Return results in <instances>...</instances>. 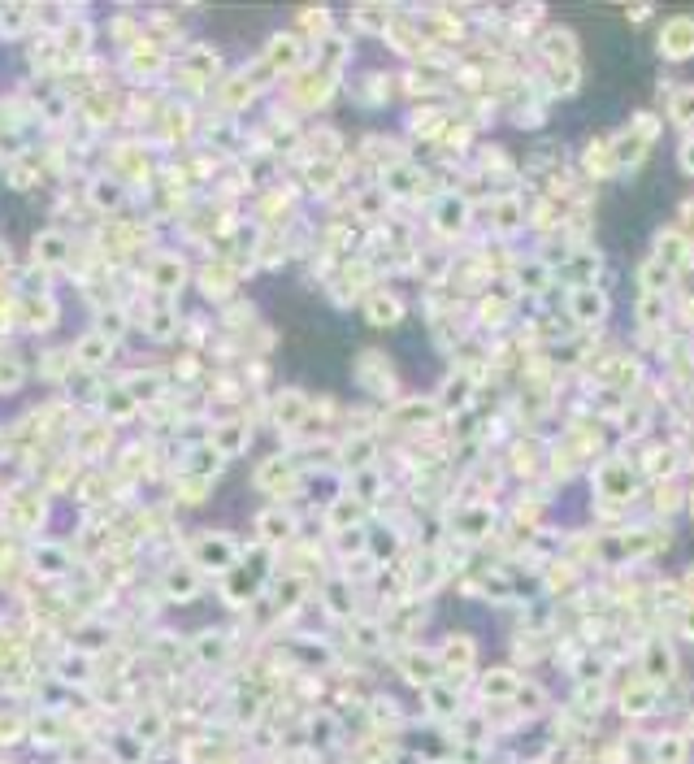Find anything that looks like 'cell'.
Segmentation results:
<instances>
[{
    "label": "cell",
    "instance_id": "e575fe53",
    "mask_svg": "<svg viewBox=\"0 0 694 764\" xmlns=\"http://www.w3.org/2000/svg\"><path fill=\"white\" fill-rule=\"evenodd\" d=\"M586 274H595V256H586V252H577L569 265V278L573 283H586Z\"/></svg>",
    "mask_w": 694,
    "mask_h": 764
},
{
    "label": "cell",
    "instance_id": "4dcf8cb0",
    "mask_svg": "<svg viewBox=\"0 0 694 764\" xmlns=\"http://www.w3.org/2000/svg\"><path fill=\"white\" fill-rule=\"evenodd\" d=\"M672 118H677L681 126L694 122V87H681V92H677V100H672Z\"/></svg>",
    "mask_w": 694,
    "mask_h": 764
},
{
    "label": "cell",
    "instance_id": "cb8c5ba5",
    "mask_svg": "<svg viewBox=\"0 0 694 764\" xmlns=\"http://www.w3.org/2000/svg\"><path fill=\"white\" fill-rule=\"evenodd\" d=\"M57 44H61V52H70V57H78V52H87V44H92V31H87L83 22H78V26H66Z\"/></svg>",
    "mask_w": 694,
    "mask_h": 764
},
{
    "label": "cell",
    "instance_id": "ffe728a7",
    "mask_svg": "<svg viewBox=\"0 0 694 764\" xmlns=\"http://www.w3.org/2000/svg\"><path fill=\"white\" fill-rule=\"evenodd\" d=\"M122 330H126L122 309H100V318H96V335H104L109 344H118V339H122Z\"/></svg>",
    "mask_w": 694,
    "mask_h": 764
},
{
    "label": "cell",
    "instance_id": "5bb4252c",
    "mask_svg": "<svg viewBox=\"0 0 694 764\" xmlns=\"http://www.w3.org/2000/svg\"><path fill=\"white\" fill-rule=\"evenodd\" d=\"M365 318H369L373 326H396V321L404 318V304H399L396 296H369V304H365Z\"/></svg>",
    "mask_w": 694,
    "mask_h": 764
},
{
    "label": "cell",
    "instance_id": "3957f363",
    "mask_svg": "<svg viewBox=\"0 0 694 764\" xmlns=\"http://www.w3.org/2000/svg\"><path fill=\"white\" fill-rule=\"evenodd\" d=\"M660 52L669 61H686L694 52V18H672L664 26V35H660Z\"/></svg>",
    "mask_w": 694,
    "mask_h": 764
},
{
    "label": "cell",
    "instance_id": "8fae6325",
    "mask_svg": "<svg viewBox=\"0 0 694 764\" xmlns=\"http://www.w3.org/2000/svg\"><path fill=\"white\" fill-rule=\"evenodd\" d=\"M191 652H196L200 665H218V661H226V652H230V639H226L222 630H213V634H200V639L191 643Z\"/></svg>",
    "mask_w": 694,
    "mask_h": 764
},
{
    "label": "cell",
    "instance_id": "2e32d148",
    "mask_svg": "<svg viewBox=\"0 0 694 764\" xmlns=\"http://www.w3.org/2000/svg\"><path fill=\"white\" fill-rule=\"evenodd\" d=\"M22 309H26V326H31V330H49L52 321H57V304H52L49 296L22 300Z\"/></svg>",
    "mask_w": 694,
    "mask_h": 764
},
{
    "label": "cell",
    "instance_id": "60d3db41",
    "mask_svg": "<svg viewBox=\"0 0 694 764\" xmlns=\"http://www.w3.org/2000/svg\"><path fill=\"white\" fill-rule=\"evenodd\" d=\"M686 634L694 639V613H686Z\"/></svg>",
    "mask_w": 694,
    "mask_h": 764
},
{
    "label": "cell",
    "instance_id": "30bf717a",
    "mask_svg": "<svg viewBox=\"0 0 694 764\" xmlns=\"http://www.w3.org/2000/svg\"><path fill=\"white\" fill-rule=\"evenodd\" d=\"M291 535H296V517L291 513H282V508L261 513V539L265 543H287Z\"/></svg>",
    "mask_w": 694,
    "mask_h": 764
},
{
    "label": "cell",
    "instance_id": "7c38bea8",
    "mask_svg": "<svg viewBox=\"0 0 694 764\" xmlns=\"http://www.w3.org/2000/svg\"><path fill=\"white\" fill-rule=\"evenodd\" d=\"M296 61H299L296 35H278L270 44V52H265V66H273V70H296Z\"/></svg>",
    "mask_w": 694,
    "mask_h": 764
},
{
    "label": "cell",
    "instance_id": "f35d334b",
    "mask_svg": "<svg viewBox=\"0 0 694 764\" xmlns=\"http://www.w3.org/2000/svg\"><path fill=\"white\" fill-rule=\"evenodd\" d=\"M0 270H9V247H0Z\"/></svg>",
    "mask_w": 694,
    "mask_h": 764
},
{
    "label": "cell",
    "instance_id": "ba28073f",
    "mask_svg": "<svg viewBox=\"0 0 694 764\" xmlns=\"http://www.w3.org/2000/svg\"><path fill=\"white\" fill-rule=\"evenodd\" d=\"M209 447H213L218 456H235L239 447H248V426H244V421H226V426L213 430V444Z\"/></svg>",
    "mask_w": 694,
    "mask_h": 764
},
{
    "label": "cell",
    "instance_id": "52a82bcc",
    "mask_svg": "<svg viewBox=\"0 0 694 764\" xmlns=\"http://www.w3.org/2000/svg\"><path fill=\"white\" fill-rule=\"evenodd\" d=\"M304 418H308V400L299 391H278V400H273V426L291 430V426H299Z\"/></svg>",
    "mask_w": 694,
    "mask_h": 764
},
{
    "label": "cell",
    "instance_id": "484cf974",
    "mask_svg": "<svg viewBox=\"0 0 694 764\" xmlns=\"http://www.w3.org/2000/svg\"><path fill=\"white\" fill-rule=\"evenodd\" d=\"M22 378H26L22 361H13V356H0V395L18 391V387H22Z\"/></svg>",
    "mask_w": 694,
    "mask_h": 764
},
{
    "label": "cell",
    "instance_id": "9a60e30c",
    "mask_svg": "<svg viewBox=\"0 0 694 764\" xmlns=\"http://www.w3.org/2000/svg\"><path fill=\"white\" fill-rule=\"evenodd\" d=\"M35 573H44V578H61V573H70V556L61 552V547H40L35 552Z\"/></svg>",
    "mask_w": 694,
    "mask_h": 764
},
{
    "label": "cell",
    "instance_id": "d4e9b609",
    "mask_svg": "<svg viewBox=\"0 0 694 764\" xmlns=\"http://www.w3.org/2000/svg\"><path fill=\"white\" fill-rule=\"evenodd\" d=\"M491 530V513L486 508H465L460 513V535L465 539H477V535H486Z\"/></svg>",
    "mask_w": 694,
    "mask_h": 764
},
{
    "label": "cell",
    "instance_id": "7a4b0ae2",
    "mask_svg": "<svg viewBox=\"0 0 694 764\" xmlns=\"http://www.w3.org/2000/svg\"><path fill=\"white\" fill-rule=\"evenodd\" d=\"M200 582H204V573H200L191 561H182V565H170L165 569V578H161V587H165V595L170 599H196L200 595Z\"/></svg>",
    "mask_w": 694,
    "mask_h": 764
},
{
    "label": "cell",
    "instance_id": "6da1fadb",
    "mask_svg": "<svg viewBox=\"0 0 694 764\" xmlns=\"http://www.w3.org/2000/svg\"><path fill=\"white\" fill-rule=\"evenodd\" d=\"M191 565L200 573H230L239 565V543L230 535H222V530H209V535H200L191 543Z\"/></svg>",
    "mask_w": 694,
    "mask_h": 764
},
{
    "label": "cell",
    "instance_id": "ac0fdd59",
    "mask_svg": "<svg viewBox=\"0 0 694 764\" xmlns=\"http://www.w3.org/2000/svg\"><path fill=\"white\" fill-rule=\"evenodd\" d=\"M369 365H378V352H360V361H356V373H365ZM369 391H382V395H391V391H396V373H391V365H382V370L373 373Z\"/></svg>",
    "mask_w": 694,
    "mask_h": 764
},
{
    "label": "cell",
    "instance_id": "d590c367",
    "mask_svg": "<svg viewBox=\"0 0 694 764\" xmlns=\"http://www.w3.org/2000/svg\"><path fill=\"white\" fill-rule=\"evenodd\" d=\"M520 222V213H517V204H512V200H503V204H499L495 209V226L499 230H512V226Z\"/></svg>",
    "mask_w": 694,
    "mask_h": 764
},
{
    "label": "cell",
    "instance_id": "44dd1931",
    "mask_svg": "<svg viewBox=\"0 0 694 764\" xmlns=\"http://www.w3.org/2000/svg\"><path fill=\"white\" fill-rule=\"evenodd\" d=\"M434 413H439V409H434L430 400H413V404H399L396 418L404 421V426H425V421H434Z\"/></svg>",
    "mask_w": 694,
    "mask_h": 764
},
{
    "label": "cell",
    "instance_id": "ab89813d",
    "mask_svg": "<svg viewBox=\"0 0 694 764\" xmlns=\"http://www.w3.org/2000/svg\"><path fill=\"white\" fill-rule=\"evenodd\" d=\"M681 587H686V591L694 595V569H690V573H686V582H681Z\"/></svg>",
    "mask_w": 694,
    "mask_h": 764
},
{
    "label": "cell",
    "instance_id": "7402d4cb",
    "mask_svg": "<svg viewBox=\"0 0 694 764\" xmlns=\"http://www.w3.org/2000/svg\"><path fill=\"white\" fill-rule=\"evenodd\" d=\"M174 330H178V313H174V309H152V313H148V335H152V339H170Z\"/></svg>",
    "mask_w": 694,
    "mask_h": 764
},
{
    "label": "cell",
    "instance_id": "f1b7e54d",
    "mask_svg": "<svg viewBox=\"0 0 694 764\" xmlns=\"http://www.w3.org/2000/svg\"><path fill=\"white\" fill-rule=\"evenodd\" d=\"M465 218H469V213H465V200H443V209H439V226H443V230H460Z\"/></svg>",
    "mask_w": 694,
    "mask_h": 764
},
{
    "label": "cell",
    "instance_id": "836d02e7",
    "mask_svg": "<svg viewBox=\"0 0 694 764\" xmlns=\"http://www.w3.org/2000/svg\"><path fill=\"white\" fill-rule=\"evenodd\" d=\"M643 287H646V292H664V287H669V265H646V270H643Z\"/></svg>",
    "mask_w": 694,
    "mask_h": 764
},
{
    "label": "cell",
    "instance_id": "d6a6232c",
    "mask_svg": "<svg viewBox=\"0 0 694 764\" xmlns=\"http://www.w3.org/2000/svg\"><path fill=\"white\" fill-rule=\"evenodd\" d=\"M660 244H664V261H669V265H681V261L690 256V252H686V239H681V235H664Z\"/></svg>",
    "mask_w": 694,
    "mask_h": 764
},
{
    "label": "cell",
    "instance_id": "d6986e66",
    "mask_svg": "<svg viewBox=\"0 0 694 764\" xmlns=\"http://www.w3.org/2000/svg\"><path fill=\"white\" fill-rule=\"evenodd\" d=\"M130 413H135V400H130V395H126V387H122V382H118L113 391L104 395V418H113V421H126V418H130Z\"/></svg>",
    "mask_w": 694,
    "mask_h": 764
},
{
    "label": "cell",
    "instance_id": "e0dca14e",
    "mask_svg": "<svg viewBox=\"0 0 694 764\" xmlns=\"http://www.w3.org/2000/svg\"><path fill=\"white\" fill-rule=\"evenodd\" d=\"M87 196H92L96 209H118L126 192H122V183H118V178H96V183L87 187Z\"/></svg>",
    "mask_w": 694,
    "mask_h": 764
},
{
    "label": "cell",
    "instance_id": "8d00e7d4",
    "mask_svg": "<svg viewBox=\"0 0 694 764\" xmlns=\"http://www.w3.org/2000/svg\"><path fill=\"white\" fill-rule=\"evenodd\" d=\"M547 52H551V57H556V52H560V57H573L569 31H556V40H547Z\"/></svg>",
    "mask_w": 694,
    "mask_h": 764
},
{
    "label": "cell",
    "instance_id": "4316f807",
    "mask_svg": "<svg viewBox=\"0 0 694 764\" xmlns=\"http://www.w3.org/2000/svg\"><path fill=\"white\" fill-rule=\"evenodd\" d=\"M213 66H218V52L213 49H191L187 52V70L196 78H213Z\"/></svg>",
    "mask_w": 694,
    "mask_h": 764
},
{
    "label": "cell",
    "instance_id": "74e56055",
    "mask_svg": "<svg viewBox=\"0 0 694 764\" xmlns=\"http://www.w3.org/2000/svg\"><path fill=\"white\" fill-rule=\"evenodd\" d=\"M681 161H686V166L694 170V144H686V148H681Z\"/></svg>",
    "mask_w": 694,
    "mask_h": 764
},
{
    "label": "cell",
    "instance_id": "603a6c76",
    "mask_svg": "<svg viewBox=\"0 0 694 764\" xmlns=\"http://www.w3.org/2000/svg\"><path fill=\"white\" fill-rule=\"evenodd\" d=\"M612 161H617V157H612V148H608L603 139H599L595 148H586V170L595 174V178H608V174H612Z\"/></svg>",
    "mask_w": 694,
    "mask_h": 764
},
{
    "label": "cell",
    "instance_id": "9c48e42d",
    "mask_svg": "<svg viewBox=\"0 0 694 764\" xmlns=\"http://www.w3.org/2000/svg\"><path fill=\"white\" fill-rule=\"evenodd\" d=\"M599 482H603V491L608 495H634V473H629V465L625 461H608V465L599 469Z\"/></svg>",
    "mask_w": 694,
    "mask_h": 764
},
{
    "label": "cell",
    "instance_id": "4fadbf2b",
    "mask_svg": "<svg viewBox=\"0 0 694 764\" xmlns=\"http://www.w3.org/2000/svg\"><path fill=\"white\" fill-rule=\"evenodd\" d=\"M569 309H573V318L577 321H599L603 313H608V300L599 296V292H573V300H569Z\"/></svg>",
    "mask_w": 694,
    "mask_h": 764
},
{
    "label": "cell",
    "instance_id": "5b68a950",
    "mask_svg": "<svg viewBox=\"0 0 694 764\" xmlns=\"http://www.w3.org/2000/svg\"><path fill=\"white\" fill-rule=\"evenodd\" d=\"M75 361L83 365V370H100V365H109V361H113V344H109L104 335L92 330V335H83V339H78Z\"/></svg>",
    "mask_w": 694,
    "mask_h": 764
},
{
    "label": "cell",
    "instance_id": "f546056e",
    "mask_svg": "<svg viewBox=\"0 0 694 764\" xmlns=\"http://www.w3.org/2000/svg\"><path fill=\"white\" fill-rule=\"evenodd\" d=\"M218 465H222V456H218L213 447H209V444L196 447V456H191V473H196V478H209V473H218Z\"/></svg>",
    "mask_w": 694,
    "mask_h": 764
},
{
    "label": "cell",
    "instance_id": "277c9868",
    "mask_svg": "<svg viewBox=\"0 0 694 764\" xmlns=\"http://www.w3.org/2000/svg\"><path fill=\"white\" fill-rule=\"evenodd\" d=\"M35 261L40 270H57V265H70V239L61 230H44L35 239Z\"/></svg>",
    "mask_w": 694,
    "mask_h": 764
},
{
    "label": "cell",
    "instance_id": "8992f818",
    "mask_svg": "<svg viewBox=\"0 0 694 764\" xmlns=\"http://www.w3.org/2000/svg\"><path fill=\"white\" fill-rule=\"evenodd\" d=\"M152 287H161V292H178L182 287V278H187V265L174 256V252H161L156 261H152Z\"/></svg>",
    "mask_w": 694,
    "mask_h": 764
},
{
    "label": "cell",
    "instance_id": "83f0119b",
    "mask_svg": "<svg viewBox=\"0 0 694 764\" xmlns=\"http://www.w3.org/2000/svg\"><path fill=\"white\" fill-rule=\"evenodd\" d=\"M646 669L660 673V678H669L672 673V652L664 647V643H651V647H646Z\"/></svg>",
    "mask_w": 694,
    "mask_h": 764
},
{
    "label": "cell",
    "instance_id": "1f68e13d",
    "mask_svg": "<svg viewBox=\"0 0 694 764\" xmlns=\"http://www.w3.org/2000/svg\"><path fill=\"white\" fill-rule=\"evenodd\" d=\"M465 400H469V382H465V378H451V382L443 387V404L447 409H460Z\"/></svg>",
    "mask_w": 694,
    "mask_h": 764
}]
</instances>
